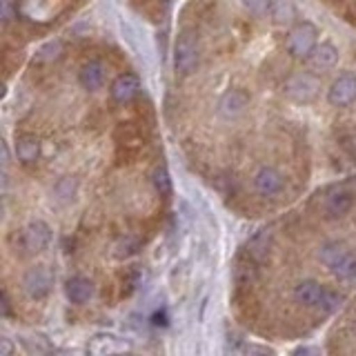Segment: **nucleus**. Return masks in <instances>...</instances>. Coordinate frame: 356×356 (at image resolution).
I'll list each match as a JSON object with an SVG mask.
<instances>
[{
    "label": "nucleus",
    "mask_w": 356,
    "mask_h": 356,
    "mask_svg": "<svg viewBox=\"0 0 356 356\" xmlns=\"http://www.w3.org/2000/svg\"><path fill=\"white\" fill-rule=\"evenodd\" d=\"M11 352V343L7 339H0V356H9Z\"/></svg>",
    "instance_id": "29"
},
{
    "label": "nucleus",
    "mask_w": 356,
    "mask_h": 356,
    "mask_svg": "<svg viewBox=\"0 0 356 356\" xmlns=\"http://www.w3.org/2000/svg\"><path fill=\"white\" fill-rule=\"evenodd\" d=\"M16 156L20 163H33L40 156V140L33 134H20L16 140Z\"/></svg>",
    "instance_id": "14"
},
{
    "label": "nucleus",
    "mask_w": 356,
    "mask_h": 356,
    "mask_svg": "<svg viewBox=\"0 0 356 356\" xmlns=\"http://www.w3.org/2000/svg\"><path fill=\"white\" fill-rule=\"evenodd\" d=\"M318 31L312 22H300L287 36V49L294 58H309V54L316 47Z\"/></svg>",
    "instance_id": "3"
},
{
    "label": "nucleus",
    "mask_w": 356,
    "mask_h": 356,
    "mask_svg": "<svg viewBox=\"0 0 356 356\" xmlns=\"http://www.w3.org/2000/svg\"><path fill=\"white\" fill-rule=\"evenodd\" d=\"M248 105H250V94L245 89L234 87L222 94V98L218 100V114L222 118H238L248 109Z\"/></svg>",
    "instance_id": "8"
},
{
    "label": "nucleus",
    "mask_w": 356,
    "mask_h": 356,
    "mask_svg": "<svg viewBox=\"0 0 356 356\" xmlns=\"http://www.w3.org/2000/svg\"><path fill=\"white\" fill-rule=\"evenodd\" d=\"M136 252H138V241L131 238V236L118 241V245L114 248V256H116V259H127V256L136 254Z\"/></svg>",
    "instance_id": "24"
},
{
    "label": "nucleus",
    "mask_w": 356,
    "mask_h": 356,
    "mask_svg": "<svg viewBox=\"0 0 356 356\" xmlns=\"http://www.w3.org/2000/svg\"><path fill=\"white\" fill-rule=\"evenodd\" d=\"M22 287H25L29 298H33V300L44 298L54 287V272L47 265L31 267V270L25 274V278H22Z\"/></svg>",
    "instance_id": "4"
},
{
    "label": "nucleus",
    "mask_w": 356,
    "mask_h": 356,
    "mask_svg": "<svg viewBox=\"0 0 356 356\" xmlns=\"http://www.w3.org/2000/svg\"><path fill=\"white\" fill-rule=\"evenodd\" d=\"M270 238H272L270 229H261L250 243V254L256 256V259H261V256L267 252V248H270Z\"/></svg>",
    "instance_id": "22"
},
{
    "label": "nucleus",
    "mask_w": 356,
    "mask_h": 356,
    "mask_svg": "<svg viewBox=\"0 0 356 356\" xmlns=\"http://www.w3.org/2000/svg\"><path fill=\"white\" fill-rule=\"evenodd\" d=\"M74 192H76V183L72 178H63V181L56 185V194H58V198H63V200L74 198Z\"/></svg>",
    "instance_id": "28"
},
{
    "label": "nucleus",
    "mask_w": 356,
    "mask_h": 356,
    "mask_svg": "<svg viewBox=\"0 0 356 356\" xmlns=\"http://www.w3.org/2000/svg\"><path fill=\"white\" fill-rule=\"evenodd\" d=\"M272 11H274V20L276 22H289V20H292V14H294L292 5L285 3V0H274Z\"/></svg>",
    "instance_id": "25"
},
{
    "label": "nucleus",
    "mask_w": 356,
    "mask_h": 356,
    "mask_svg": "<svg viewBox=\"0 0 356 356\" xmlns=\"http://www.w3.org/2000/svg\"><path fill=\"white\" fill-rule=\"evenodd\" d=\"M65 294L72 303L85 305L87 300L94 296V283L85 276H72L70 281L65 283Z\"/></svg>",
    "instance_id": "11"
},
{
    "label": "nucleus",
    "mask_w": 356,
    "mask_h": 356,
    "mask_svg": "<svg viewBox=\"0 0 356 356\" xmlns=\"http://www.w3.org/2000/svg\"><path fill=\"white\" fill-rule=\"evenodd\" d=\"M321 92V81L309 72H298L287 78L285 94L296 103H312Z\"/></svg>",
    "instance_id": "2"
},
{
    "label": "nucleus",
    "mask_w": 356,
    "mask_h": 356,
    "mask_svg": "<svg viewBox=\"0 0 356 356\" xmlns=\"http://www.w3.org/2000/svg\"><path fill=\"white\" fill-rule=\"evenodd\" d=\"M152 183H154V189L161 196H167L172 192V178H170V172H167L165 167H156V172L152 176Z\"/></svg>",
    "instance_id": "21"
},
{
    "label": "nucleus",
    "mask_w": 356,
    "mask_h": 356,
    "mask_svg": "<svg viewBox=\"0 0 356 356\" xmlns=\"http://www.w3.org/2000/svg\"><path fill=\"white\" fill-rule=\"evenodd\" d=\"M356 100V76L341 74L327 89V103L332 107H348Z\"/></svg>",
    "instance_id": "5"
},
{
    "label": "nucleus",
    "mask_w": 356,
    "mask_h": 356,
    "mask_svg": "<svg viewBox=\"0 0 356 356\" xmlns=\"http://www.w3.org/2000/svg\"><path fill=\"white\" fill-rule=\"evenodd\" d=\"M243 5H245V9L250 11L252 16H267L272 11V7H274V0H243Z\"/></svg>",
    "instance_id": "23"
},
{
    "label": "nucleus",
    "mask_w": 356,
    "mask_h": 356,
    "mask_svg": "<svg viewBox=\"0 0 356 356\" xmlns=\"http://www.w3.org/2000/svg\"><path fill=\"white\" fill-rule=\"evenodd\" d=\"M125 350H129V345L122 343L116 337H111V334H98V337H94V341L89 343V352L92 354H116Z\"/></svg>",
    "instance_id": "15"
},
{
    "label": "nucleus",
    "mask_w": 356,
    "mask_h": 356,
    "mask_svg": "<svg viewBox=\"0 0 356 356\" xmlns=\"http://www.w3.org/2000/svg\"><path fill=\"white\" fill-rule=\"evenodd\" d=\"M343 307V296L339 292H332V289H327V296L325 300H323V312H327V314H334V312H339Z\"/></svg>",
    "instance_id": "27"
},
{
    "label": "nucleus",
    "mask_w": 356,
    "mask_h": 356,
    "mask_svg": "<svg viewBox=\"0 0 356 356\" xmlns=\"http://www.w3.org/2000/svg\"><path fill=\"white\" fill-rule=\"evenodd\" d=\"M330 272L337 278H341V281H354L356 278V254L348 252L337 265L330 267Z\"/></svg>",
    "instance_id": "18"
},
{
    "label": "nucleus",
    "mask_w": 356,
    "mask_h": 356,
    "mask_svg": "<svg viewBox=\"0 0 356 356\" xmlns=\"http://www.w3.org/2000/svg\"><path fill=\"white\" fill-rule=\"evenodd\" d=\"M3 316H9V312H11V307H9V294L7 292H3Z\"/></svg>",
    "instance_id": "30"
},
{
    "label": "nucleus",
    "mask_w": 356,
    "mask_h": 356,
    "mask_svg": "<svg viewBox=\"0 0 356 356\" xmlns=\"http://www.w3.org/2000/svg\"><path fill=\"white\" fill-rule=\"evenodd\" d=\"M350 250H348V245L345 243H341V241H330V243H325L321 248V252H318V259L325 263L327 267H334L337 265L345 254H348Z\"/></svg>",
    "instance_id": "17"
},
{
    "label": "nucleus",
    "mask_w": 356,
    "mask_h": 356,
    "mask_svg": "<svg viewBox=\"0 0 356 356\" xmlns=\"http://www.w3.org/2000/svg\"><path fill=\"white\" fill-rule=\"evenodd\" d=\"M18 14V3L16 0H0V20L3 25H9Z\"/></svg>",
    "instance_id": "26"
},
{
    "label": "nucleus",
    "mask_w": 356,
    "mask_h": 356,
    "mask_svg": "<svg viewBox=\"0 0 356 356\" xmlns=\"http://www.w3.org/2000/svg\"><path fill=\"white\" fill-rule=\"evenodd\" d=\"M327 296V289L323 287L318 281H300L296 287H294V298L296 303L305 305V307H323V300Z\"/></svg>",
    "instance_id": "9"
},
{
    "label": "nucleus",
    "mask_w": 356,
    "mask_h": 356,
    "mask_svg": "<svg viewBox=\"0 0 356 356\" xmlns=\"http://www.w3.org/2000/svg\"><path fill=\"white\" fill-rule=\"evenodd\" d=\"M234 278L238 285H252L256 281V267L252 261H238L234 267Z\"/></svg>",
    "instance_id": "19"
},
{
    "label": "nucleus",
    "mask_w": 356,
    "mask_h": 356,
    "mask_svg": "<svg viewBox=\"0 0 356 356\" xmlns=\"http://www.w3.org/2000/svg\"><path fill=\"white\" fill-rule=\"evenodd\" d=\"M22 245L31 254H38L42 250H47V245L51 241V227L44 220H31L29 225L22 229Z\"/></svg>",
    "instance_id": "6"
},
{
    "label": "nucleus",
    "mask_w": 356,
    "mask_h": 356,
    "mask_svg": "<svg viewBox=\"0 0 356 356\" xmlns=\"http://www.w3.org/2000/svg\"><path fill=\"white\" fill-rule=\"evenodd\" d=\"M283 187H285V178L274 167H261L254 176V189L265 198H276L283 192Z\"/></svg>",
    "instance_id": "7"
},
{
    "label": "nucleus",
    "mask_w": 356,
    "mask_h": 356,
    "mask_svg": "<svg viewBox=\"0 0 356 356\" xmlns=\"http://www.w3.org/2000/svg\"><path fill=\"white\" fill-rule=\"evenodd\" d=\"M352 205H354V196L350 192H337L327 198L325 211L330 218H343L345 214H350Z\"/></svg>",
    "instance_id": "16"
},
{
    "label": "nucleus",
    "mask_w": 356,
    "mask_h": 356,
    "mask_svg": "<svg viewBox=\"0 0 356 356\" xmlns=\"http://www.w3.org/2000/svg\"><path fill=\"white\" fill-rule=\"evenodd\" d=\"M200 58V49H198V40L194 33H181L176 40V47H174V65H176V72L178 74H192L198 65Z\"/></svg>",
    "instance_id": "1"
},
{
    "label": "nucleus",
    "mask_w": 356,
    "mask_h": 356,
    "mask_svg": "<svg viewBox=\"0 0 356 356\" xmlns=\"http://www.w3.org/2000/svg\"><path fill=\"white\" fill-rule=\"evenodd\" d=\"M60 54H63V42L49 40L47 44H42V47L36 51V60L38 63H54L56 58H60Z\"/></svg>",
    "instance_id": "20"
},
{
    "label": "nucleus",
    "mask_w": 356,
    "mask_h": 356,
    "mask_svg": "<svg viewBox=\"0 0 356 356\" xmlns=\"http://www.w3.org/2000/svg\"><path fill=\"white\" fill-rule=\"evenodd\" d=\"M309 63L316 67V70H330L339 63V49L334 47L332 42H321L314 47V51L309 54Z\"/></svg>",
    "instance_id": "13"
},
{
    "label": "nucleus",
    "mask_w": 356,
    "mask_h": 356,
    "mask_svg": "<svg viewBox=\"0 0 356 356\" xmlns=\"http://www.w3.org/2000/svg\"><path fill=\"white\" fill-rule=\"evenodd\" d=\"M140 92V78L136 74H120L109 87V94L116 103H129Z\"/></svg>",
    "instance_id": "10"
},
{
    "label": "nucleus",
    "mask_w": 356,
    "mask_h": 356,
    "mask_svg": "<svg viewBox=\"0 0 356 356\" xmlns=\"http://www.w3.org/2000/svg\"><path fill=\"white\" fill-rule=\"evenodd\" d=\"M105 81V67L96 63V60H89L81 67V72H78V83H81L85 89L89 92H94Z\"/></svg>",
    "instance_id": "12"
}]
</instances>
